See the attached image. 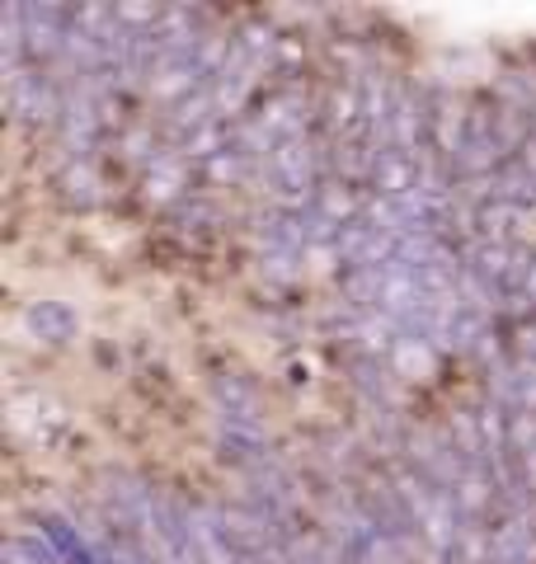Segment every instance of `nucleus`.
<instances>
[{
	"mask_svg": "<svg viewBox=\"0 0 536 564\" xmlns=\"http://www.w3.org/2000/svg\"><path fill=\"white\" fill-rule=\"evenodd\" d=\"M20 325L33 334L39 344H52V348H62L76 339V329H81V315L71 311L66 302H57V296H43V302H29L24 315H20Z\"/></svg>",
	"mask_w": 536,
	"mask_h": 564,
	"instance_id": "obj_5",
	"label": "nucleus"
},
{
	"mask_svg": "<svg viewBox=\"0 0 536 564\" xmlns=\"http://www.w3.org/2000/svg\"><path fill=\"white\" fill-rule=\"evenodd\" d=\"M52 184H57V198L66 207H76V212H89L99 203V174H95V165H89V161H66Z\"/></svg>",
	"mask_w": 536,
	"mask_h": 564,
	"instance_id": "obj_7",
	"label": "nucleus"
},
{
	"mask_svg": "<svg viewBox=\"0 0 536 564\" xmlns=\"http://www.w3.org/2000/svg\"><path fill=\"white\" fill-rule=\"evenodd\" d=\"M156 564H203L199 545V503L179 489L156 494Z\"/></svg>",
	"mask_w": 536,
	"mask_h": 564,
	"instance_id": "obj_1",
	"label": "nucleus"
},
{
	"mask_svg": "<svg viewBox=\"0 0 536 564\" xmlns=\"http://www.w3.org/2000/svg\"><path fill=\"white\" fill-rule=\"evenodd\" d=\"M0 560L6 564H62V555L33 532H10L6 545H0Z\"/></svg>",
	"mask_w": 536,
	"mask_h": 564,
	"instance_id": "obj_9",
	"label": "nucleus"
},
{
	"mask_svg": "<svg viewBox=\"0 0 536 564\" xmlns=\"http://www.w3.org/2000/svg\"><path fill=\"white\" fill-rule=\"evenodd\" d=\"M212 395H217V410L222 414H259V386L249 381L245 372L212 377Z\"/></svg>",
	"mask_w": 536,
	"mask_h": 564,
	"instance_id": "obj_8",
	"label": "nucleus"
},
{
	"mask_svg": "<svg viewBox=\"0 0 536 564\" xmlns=\"http://www.w3.org/2000/svg\"><path fill=\"white\" fill-rule=\"evenodd\" d=\"M475 555H480V564H536V522L504 518V522L485 527Z\"/></svg>",
	"mask_w": 536,
	"mask_h": 564,
	"instance_id": "obj_4",
	"label": "nucleus"
},
{
	"mask_svg": "<svg viewBox=\"0 0 536 564\" xmlns=\"http://www.w3.org/2000/svg\"><path fill=\"white\" fill-rule=\"evenodd\" d=\"M33 527H39V536L52 545V551L62 555V564H99V555H95V541H89L81 527H76V518H66V513H39L33 518Z\"/></svg>",
	"mask_w": 536,
	"mask_h": 564,
	"instance_id": "obj_6",
	"label": "nucleus"
},
{
	"mask_svg": "<svg viewBox=\"0 0 536 564\" xmlns=\"http://www.w3.org/2000/svg\"><path fill=\"white\" fill-rule=\"evenodd\" d=\"M212 447H217L222 466L240 470V475L274 456V447H268V423L259 414H222L217 410V437H212Z\"/></svg>",
	"mask_w": 536,
	"mask_h": 564,
	"instance_id": "obj_3",
	"label": "nucleus"
},
{
	"mask_svg": "<svg viewBox=\"0 0 536 564\" xmlns=\"http://www.w3.org/2000/svg\"><path fill=\"white\" fill-rule=\"evenodd\" d=\"M62 104H66V90H62L57 70L24 66V70H10L6 76V109H10L14 122H24V128H52L57 132Z\"/></svg>",
	"mask_w": 536,
	"mask_h": 564,
	"instance_id": "obj_2",
	"label": "nucleus"
}]
</instances>
